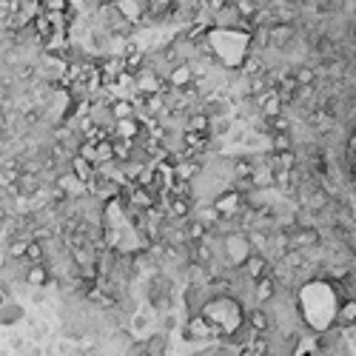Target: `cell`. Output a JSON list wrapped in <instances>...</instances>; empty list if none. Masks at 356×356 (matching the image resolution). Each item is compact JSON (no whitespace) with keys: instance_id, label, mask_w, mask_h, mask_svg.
<instances>
[{"instance_id":"d6986e66","label":"cell","mask_w":356,"mask_h":356,"mask_svg":"<svg viewBox=\"0 0 356 356\" xmlns=\"http://www.w3.org/2000/svg\"><path fill=\"white\" fill-rule=\"evenodd\" d=\"M168 209H171V217H180V219H185L191 214V200L189 197H174L171 200V205H168Z\"/></svg>"},{"instance_id":"52a82bcc","label":"cell","mask_w":356,"mask_h":356,"mask_svg":"<svg viewBox=\"0 0 356 356\" xmlns=\"http://www.w3.org/2000/svg\"><path fill=\"white\" fill-rule=\"evenodd\" d=\"M242 274H246L251 283H257V279H262V276H268L271 274V259L265 257V254H251V259L242 265Z\"/></svg>"},{"instance_id":"8fae6325","label":"cell","mask_w":356,"mask_h":356,"mask_svg":"<svg viewBox=\"0 0 356 356\" xmlns=\"http://www.w3.org/2000/svg\"><path fill=\"white\" fill-rule=\"evenodd\" d=\"M276 276L274 274H268V276H262V279H257L254 283V299L257 302H271V299L276 296Z\"/></svg>"},{"instance_id":"7a4b0ae2","label":"cell","mask_w":356,"mask_h":356,"mask_svg":"<svg viewBox=\"0 0 356 356\" xmlns=\"http://www.w3.org/2000/svg\"><path fill=\"white\" fill-rule=\"evenodd\" d=\"M222 259L228 262L231 268H237V271H242V265L251 259V254H254V242H251V237L248 234H242V231H234V234H226L222 237Z\"/></svg>"},{"instance_id":"4fadbf2b","label":"cell","mask_w":356,"mask_h":356,"mask_svg":"<svg viewBox=\"0 0 356 356\" xmlns=\"http://www.w3.org/2000/svg\"><path fill=\"white\" fill-rule=\"evenodd\" d=\"M291 74H294V80H296L299 88H311V86H316V78H320L313 63H299L296 69H291Z\"/></svg>"},{"instance_id":"3957f363","label":"cell","mask_w":356,"mask_h":356,"mask_svg":"<svg viewBox=\"0 0 356 356\" xmlns=\"http://www.w3.org/2000/svg\"><path fill=\"white\" fill-rule=\"evenodd\" d=\"M214 211L219 214V217H226V219H231V217H237V214H242V211H248V197L242 194V191H237L234 185L231 189H222L217 197H214Z\"/></svg>"},{"instance_id":"6da1fadb","label":"cell","mask_w":356,"mask_h":356,"mask_svg":"<svg viewBox=\"0 0 356 356\" xmlns=\"http://www.w3.org/2000/svg\"><path fill=\"white\" fill-rule=\"evenodd\" d=\"M202 316L209 320L219 336H226L231 342L234 336H239L246 331L248 322V308L242 305V299L237 294H211V299L205 302Z\"/></svg>"},{"instance_id":"8992f818","label":"cell","mask_w":356,"mask_h":356,"mask_svg":"<svg viewBox=\"0 0 356 356\" xmlns=\"http://www.w3.org/2000/svg\"><path fill=\"white\" fill-rule=\"evenodd\" d=\"M134 91L143 97H160V78L154 71H148V69H140L134 74Z\"/></svg>"},{"instance_id":"ffe728a7","label":"cell","mask_w":356,"mask_h":356,"mask_svg":"<svg viewBox=\"0 0 356 356\" xmlns=\"http://www.w3.org/2000/svg\"><path fill=\"white\" fill-rule=\"evenodd\" d=\"M80 185H86V182H80L71 171H69V177H60V180H58V189H63L66 194H78V191H80Z\"/></svg>"},{"instance_id":"7c38bea8","label":"cell","mask_w":356,"mask_h":356,"mask_svg":"<svg viewBox=\"0 0 356 356\" xmlns=\"http://www.w3.org/2000/svg\"><path fill=\"white\" fill-rule=\"evenodd\" d=\"M168 83L177 86V88H185L194 83V69L191 63H174L171 66V74H168Z\"/></svg>"},{"instance_id":"44dd1931","label":"cell","mask_w":356,"mask_h":356,"mask_svg":"<svg viewBox=\"0 0 356 356\" xmlns=\"http://www.w3.org/2000/svg\"><path fill=\"white\" fill-rule=\"evenodd\" d=\"M26 259L32 262V265H43V246L37 239L29 242V248H26Z\"/></svg>"},{"instance_id":"ba28073f","label":"cell","mask_w":356,"mask_h":356,"mask_svg":"<svg viewBox=\"0 0 356 356\" xmlns=\"http://www.w3.org/2000/svg\"><path fill=\"white\" fill-rule=\"evenodd\" d=\"M336 322L340 328H356V296H342L336 305Z\"/></svg>"},{"instance_id":"30bf717a","label":"cell","mask_w":356,"mask_h":356,"mask_svg":"<svg viewBox=\"0 0 356 356\" xmlns=\"http://www.w3.org/2000/svg\"><path fill=\"white\" fill-rule=\"evenodd\" d=\"M115 9L120 12V17L126 23H137L145 14V3L143 0H115Z\"/></svg>"},{"instance_id":"277c9868","label":"cell","mask_w":356,"mask_h":356,"mask_svg":"<svg viewBox=\"0 0 356 356\" xmlns=\"http://www.w3.org/2000/svg\"><path fill=\"white\" fill-rule=\"evenodd\" d=\"M182 336L189 342H194V345H200V342H209V340H217V328L205 320L202 313H194V316H189V322H185V331H182Z\"/></svg>"},{"instance_id":"5b68a950","label":"cell","mask_w":356,"mask_h":356,"mask_svg":"<svg viewBox=\"0 0 356 356\" xmlns=\"http://www.w3.org/2000/svg\"><path fill=\"white\" fill-rule=\"evenodd\" d=\"M248 331L254 333V336H268L271 331H274V313L265 308V305H254L251 311H248Z\"/></svg>"},{"instance_id":"2e32d148","label":"cell","mask_w":356,"mask_h":356,"mask_svg":"<svg viewBox=\"0 0 356 356\" xmlns=\"http://www.w3.org/2000/svg\"><path fill=\"white\" fill-rule=\"evenodd\" d=\"M103 214H106L108 222H120V219L126 217V211H123V200H120V197L106 200V202H103Z\"/></svg>"},{"instance_id":"9a60e30c","label":"cell","mask_w":356,"mask_h":356,"mask_svg":"<svg viewBox=\"0 0 356 356\" xmlns=\"http://www.w3.org/2000/svg\"><path fill=\"white\" fill-rule=\"evenodd\" d=\"M145 3V12L148 14H154V17H168L174 12V6H177V0H143Z\"/></svg>"},{"instance_id":"5bb4252c","label":"cell","mask_w":356,"mask_h":356,"mask_svg":"<svg viewBox=\"0 0 356 356\" xmlns=\"http://www.w3.org/2000/svg\"><path fill=\"white\" fill-rule=\"evenodd\" d=\"M140 134V120L134 117H128V120H117L115 123V137L117 140H128V143H134V137Z\"/></svg>"},{"instance_id":"ac0fdd59","label":"cell","mask_w":356,"mask_h":356,"mask_svg":"<svg viewBox=\"0 0 356 356\" xmlns=\"http://www.w3.org/2000/svg\"><path fill=\"white\" fill-rule=\"evenodd\" d=\"M23 316V311H21V305H14V302H3L0 305V325H12V322H17Z\"/></svg>"},{"instance_id":"9c48e42d","label":"cell","mask_w":356,"mask_h":356,"mask_svg":"<svg viewBox=\"0 0 356 356\" xmlns=\"http://www.w3.org/2000/svg\"><path fill=\"white\" fill-rule=\"evenodd\" d=\"M71 174L78 177L80 182L88 185V182H95V180H97V165H95V163H88V160L80 157V154H74V157H71Z\"/></svg>"},{"instance_id":"e0dca14e","label":"cell","mask_w":356,"mask_h":356,"mask_svg":"<svg viewBox=\"0 0 356 356\" xmlns=\"http://www.w3.org/2000/svg\"><path fill=\"white\" fill-rule=\"evenodd\" d=\"M26 283L34 285V288L46 285V283H49V268H46V265H32V268L26 271Z\"/></svg>"}]
</instances>
